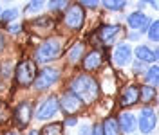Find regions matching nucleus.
<instances>
[{
	"label": "nucleus",
	"instance_id": "obj_19",
	"mask_svg": "<svg viewBox=\"0 0 159 135\" xmlns=\"http://www.w3.org/2000/svg\"><path fill=\"white\" fill-rule=\"evenodd\" d=\"M152 99H156V88L150 87V85H143V87L139 88V101L148 103Z\"/></svg>",
	"mask_w": 159,
	"mask_h": 135
},
{
	"label": "nucleus",
	"instance_id": "obj_16",
	"mask_svg": "<svg viewBox=\"0 0 159 135\" xmlns=\"http://www.w3.org/2000/svg\"><path fill=\"white\" fill-rule=\"evenodd\" d=\"M101 133L103 135H121V130H119L118 119L116 117H107L101 124Z\"/></svg>",
	"mask_w": 159,
	"mask_h": 135
},
{
	"label": "nucleus",
	"instance_id": "obj_27",
	"mask_svg": "<svg viewBox=\"0 0 159 135\" xmlns=\"http://www.w3.org/2000/svg\"><path fill=\"white\" fill-rule=\"evenodd\" d=\"M16 15H18V11L16 9H7L2 13V22H9V20L16 18Z\"/></svg>",
	"mask_w": 159,
	"mask_h": 135
},
{
	"label": "nucleus",
	"instance_id": "obj_14",
	"mask_svg": "<svg viewBox=\"0 0 159 135\" xmlns=\"http://www.w3.org/2000/svg\"><path fill=\"white\" fill-rule=\"evenodd\" d=\"M118 124H119V130H121V132H125V133H132V132L136 130V126H138V121H136L134 114L123 112V114L119 115Z\"/></svg>",
	"mask_w": 159,
	"mask_h": 135
},
{
	"label": "nucleus",
	"instance_id": "obj_33",
	"mask_svg": "<svg viewBox=\"0 0 159 135\" xmlns=\"http://www.w3.org/2000/svg\"><path fill=\"white\" fill-rule=\"evenodd\" d=\"M67 126H74L76 124V117H70V119H67V123H65Z\"/></svg>",
	"mask_w": 159,
	"mask_h": 135
},
{
	"label": "nucleus",
	"instance_id": "obj_21",
	"mask_svg": "<svg viewBox=\"0 0 159 135\" xmlns=\"http://www.w3.org/2000/svg\"><path fill=\"white\" fill-rule=\"evenodd\" d=\"M147 83L154 88L157 87V83H159V68L157 67L148 68V72H147Z\"/></svg>",
	"mask_w": 159,
	"mask_h": 135
},
{
	"label": "nucleus",
	"instance_id": "obj_10",
	"mask_svg": "<svg viewBox=\"0 0 159 135\" xmlns=\"http://www.w3.org/2000/svg\"><path fill=\"white\" fill-rule=\"evenodd\" d=\"M139 101V88L136 85H127L121 90L119 96V105L121 106H132Z\"/></svg>",
	"mask_w": 159,
	"mask_h": 135
},
{
	"label": "nucleus",
	"instance_id": "obj_31",
	"mask_svg": "<svg viewBox=\"0 0 159 135\" xmlns=\"http://www.w3.org/2000/svg\"><path fill=\"white\" fill-rule=\"evenodd\" d=\"M90 135H103L101 133V124H96L94 128H92V133Z\"/></svg>",
	"mask_w": 159,
	"mask_h": 135
},
{
	"label": "nucleus",
	"instance_id": "obj_36",
	"mask_svg": "<svg viewBox=\"0 0 159 135\" xmlns=\"http://www.w3.org/2000/svg\"><path fill=\"white\" fill-rule=\"evenodd\" d=\"M4 135H20L18 132H7V133H4Z\"/></svg>",
	"mask_w": 159,
	"mask_h": 135
},
{
	"label": "nucleus",
	"instance_id": "obj_26",
	"mask_svg": "<svg viewBox=\"0 0 159 135\" xmlns=\"http://www.w3.org/2000/svg\"><path fill=\"white\" fill-rule=\"evenodd\" d=\"M43 6H45L43 2H29V4L25 6V13H34V11H40Z\"/></svg>",
	"mask_w": 159,
	"mask_h": 135
},
{
	"label": "nucleus",
	"instance_id": "obj_28",
	"mask_svg": "<svg viewBox=\"0 0 159 135\" xmlns=\"http://www.w3.org/2000/svg\"><path fill=\"white\" fill-rule=\"evenodd\" d=\"M11 68V63H4V65H2V67H0V74H4V76H9V70Z\"/></svg>",
	"mask_w": 159,
	"mask_h": 135
},
{
	"label": "nucleus",
	"instance_id": "obj_1",
	"mask_svg": "<svg viewBox=\"0 0 159 135\" xmlns=\"http://www.w3.org/2000/svg\"><path fill=\"white\" fill-rule=\"evenodd\" d=\"M70 92L78 97L81 103H94L99 96L98 81L89 74H81L70 81Z\"/></svg>",
	"mask_w": 159,
	"mask_h": 135
},
{
	"label": "nucleus",
	"instance_id": "obj_22",
	"mask_svg": "<svg viewBox=\"0 0 159 135\" xmlns=\"http://www.w3.org/2000/svg\"><path fill=\"white\" fill-rule=\"evenodd\" d=\"M9 117H11V110H9V106H7V103H2L0 101V124L7 123Z\"/></svg>",
	"mask_w": 159,
	"mask_h": 135
},
{
	"label": "nucleus",
	"instance_id": "obj_25",
	"mask_svg": "<svg viewBox=\"0 0 159 135\" xmlns=\"http://www.w3.org/2000/svg\"><path fill=\"white\" fill-rule=\"evenodd\" d=\"M125 6H127V2H109V0L103 2V7L112 9V11H119V9H123Z\"/></svg>",
	"mask_w": 159,
	"mask_h": 135
},
{
	"label": "nucleus",
	"instance_id": "obj_17",
	"mask_svg": "<svg viewBox=\"0 0 159 135\" xmlns=\"http://www.w3.org/2000/svg\"><path fill=\"white\" fill-rule=\"evenodd\" d=\"M134 54L138 56V59L141 61H157V50H150L148 47H145V45H139L136 50H134Z\"/></svg>",
	"mask_w": 159,
	"mask_h": 135
},
{
	"label": "nucleus",
	"instance_id": "obj_32",
	"mask_svg": "<svg viewBox=\"0 0 159 135\" xmlns=\"http://www.w3.org/2000/svg\"><path fill=\"white\" fill-rule=\"evenodd\" d=\"M4 47H6V40H4V36H2V33H0V52L4 50Z\"/></svg>",
	"mask_w": 159,
	"mask_h": 135
},
{
	"label": "nucleus",
	"instance_id": "obj_8",
	"mask_svg": "<svg viewBox=\"0 0 159 135\" xmlns=\"http://www.w3.org/2000/svg\"><path fill=\"white\" fill-rule=\"evenodd\" d=\"M58 103H60V108H61L63 112H67V114H74V112H78L80 108H81V105H83V103H81V101H80L70 90H67L63 96L60 97Z\"/></svg>",
	"mask_w": 159,
	"mask_h": 135
},
{
	"label": "nucleus",
	"instance_id": "obj_7",
	"mask_svg": "<svg viewBox=\"0 0 159 135\" xmlns=\"http://www.w3.org/2000/svg\"><path fill=\"white\" fill-rule=\"evenodd\" d=\"M13 115H15V121H16L18 128H27L31 123V119H33V105L27 103V101L20 103L16 106V110L13 112Z\"/></svg>",
	"mask_w": 159,
	"mask_h": 135
},
{
	"label": "nucleus",
	"instance_id": "obj_30",
	"mask_svg": "<svg viewBox=\"0 0 159 135\" xmlns=\"http://www.w3.org/2000/svg\"><path fill=\"white\" fill-rule=\"evenodd\" d=\"M80 6H81V7L85 6V7H90V9H94V7H98V6H99V2H81Z\"/></svg>",
	"mask_w": 159,
	"mask_h": 135
},
{
	"label": "nucleus",
	"instance_id": "obj_5",
	"mask_svg": "<svg viewBox=\"0 0 159 135\" xmlns=\"http://www.w3.org/2000/svg\"><path fill=\"white\" fill-rule=\"evenodd\" d=\"M60 79V72L56 70V68L52 67H45L40 74H36V79H34V88L36 90H45V88L52 87L56 81Z\"/></svg>",
	"mask_w": 159,
	"mask_h": 135
},
{
	"label": "nucleus",
	"instance_id": "obj_9",
	"mask_svg": "<svg viewBox=\"0 0 159 135\" xmlns=\"http://www.w3.org/2000/svg\"><path fill=\"white\" fill-rule=\"evenodd\" d=\"M156 112L152 108H145L141 110V115H139V130L143 133H150L154 128H156Z\"/></svg>",
	"mask_w": 159,
	"mask_h": 135
},
{
	"label": "nucleus",
	"instance_id": "obj_18",
	"mask_svg": "<svg viewBox=\"0 0 159 135\" xmlns=\"http://www.w3.org/2000/svg\"><path fill=\"white\" fill-rule=\"evenodd\" d=\"M83 52H85V45H83V43H76V45L70 47L69 54H67V59H69L70 63H78L80 59L85 56Z\"/></svg>",
	"mask_w": 159,
	"mask_h": 135
},
{
	"label": "nucleus",
	"instance_id": "obj_34",
	"mask_svg": "<svg viewBox=\"0 0 159 135\" xmlns=\"http://www.w3.org/2000/svg\"><path fill=\"white\" fill-rule=\"evenodd\" d=\"M81 135H90L89 126H81Z\"/></svg>",
	"mask_w": 159,
	"mask_h": 135
},
{
	"label": "nucleus",
	"instance_id": "obj_23",
	"mask_svg": "<svg viewBox=\"0 0 159 135\" xmlns=\"http://www.w3.org/2000/svg\"><path fill=\"white\" fill-rule=\"evenodd\" d=\"M69 7V2H65V0H54V2H49V9L52 13H56V11H61V9H67Z\"/></svg>",
	"mask_w": 159,
	"mask_h": 135
},
{
	"label": "nucleus",
	"instance_id": "obj_4",
	"mask_svg": "<svg viewBox=\"0 0 159 135\" xmlns=\"http://www.w3.org/2000/svg\"><path fill=\"white\" fill-rule=\"evenodd\" d=\"M65 25L72 31H78L83 27L85 22V11L80 4H69V7L65 9V16H63Z\"/></svg>",
	"mask_w": 159,
	"mask_h": 135
},
{
	"label": "nucleus",
	"instance_id": "obj_24",
	"mask_svg": "<svg viewBox=\"0 0 159 135\" xmlns=\"http://www.w3.org/2000/svg\"><path fill=\"white\" fill-rule=\"evenodd\" d=\"M148 38L152 40V41H157V38H159V22H154L148 27Z\"/></svg>",
	"mask_w": 159,
	"mask_h": 135
},
{
	"label": "nucleus",
	"instance_id": "obj_35",
	"mask_svg": "<svg viewBox=\"0 0 159 135\" xmlns=\"http://www.w3.org/2000/svg\"><path fill=\"white\" fill-rule=\"evenodd\" d=\"M27 135H40V132H36V130H31V132H29Z\"/></svg>",
	"mask_w": 159,
	"mask_h": 135
},
{
	"label": "nucleus",
	"instance_id": "obj_15",
	"mask_svg": "<svg viewBox=\"0 0 159 135\" xmlns=\"http://www.w3.org/2000/svg\"><path fill=\"white\" fill-rule=\"evenodd\" d=\"M127 22H129V25L132 29H145L148 25V16L145 13H141V11H136V13H132L129 16Z\"/></svg>",
	"mask_w": 159,
	"mask_h": 135
},
{
	"label": "nucleus",
	"instance_id": "obj_6",
	"mask_svg": "<svg viewBox=\"0 0 159 135\" xmlns=\"http://www.w3.org/2000/svg\"><path fill=\"white\" fill-rule=\"evenodd\" d=\"M58 108H60L58 97L49 96L42 105H40L38 110H36V119H38V121H45V119H49V117L54 115V114L58 112Z\"/></svg>",
	"mask_w": 159,
	"mask_h": 135
},
{
	"label": "nucleus",
	"instance_id": "obj_20",
	"mask_svg": "<svg viewBox=\"0 0 159 135\" xmlns=\"http://www.w3.org/2000/svg\"><path fill=\"white\" fill-rule=\"evenodd\" d=\"M40 135H63V124H61V123L47 124L45 128H42Z\"/></svg>",
	"mask_w": 159,
	"mask_h": 135
},
{
	"label": "nucleus",
	"instance_id": "obj_29",
	"mask_svg": "<svg viewBox=\"0 0 159 135\" xmlns=\"http://www.w3.org/2000/svg\"><path fill=\"white\" fill-rule=\"evenodd\" d=\"M7 31H9V33H20V31H22V25H20V24H11L9 27H7Z\"/></svg>",
	"mask_w": 159,
	"mask_h": 135
},
{
	"label": "nucleus",
	"instance_id": "obj_11",
	"mask_svg": "<svg viewBox=\"0 0 159 135\" xmlns=\"http://www.w3.org/2000/svg\"><path fill=\"white\" fill-rule=\"evenodd\" d=\"M121 33H123V31H121L119 25H103V27H99L98 36H99V41H101V43L110 45Z\"/></svg>",
	"mask_w": 159,
	"mask_h": 135
},
{
	"label": "nucleus",
	"instance_id": "obj_13",
	"mask_svg": "<svg viewBox=\"0 0 159 135\" xmlns=\"http://www.w3.org/2000/svg\"><path fill=\"white\" fill-rule=\"evenodd\" d=\"M132 58V49L127 45V43H121L116 47L114 50V63L118 65V67H123V65H127Z\"/></svg>",
	"mask_w": 159,
	"mask_h": 135
},
{
	"label": "nucleus",
	"instance_id": "obj_2",
	"mask_svg": "<svg viewBox=\"0 0 159 135\" xmlns=\"http://www.w3.org/2000/svg\"><path fill=\"white\" fill-rule=\"evenodd\" d=\"M61 52H63V38H49L36 47L34 59L38 63H49L52 59H56L58 56H61Z\"/></svg>",
	"mask_w": 159,
	"mask_h": 135
},
{
	"label": "nucleus",
	"instance_id": "obj_12",
	"mask_svg": "<svg viewBox=\"0 0 159 135\" xmlns=\"http://www.w3.org/2000/svg\"><path fill=\"white\" fill-rule=\"evenodd\" d=\"M101 63H103V54L99 50H96V49L83 56V70H89V72L98 70L101 67Z\"/></svg>",
	"mask_w": 159,
	"mask_h": 135
},
{
	"label": "nucleus",
	"instance_id": "obj_3",
	"mask_svg": "<svg viewBox=\"0 0 159 135\" xmlns=\"http://www.w3.org/2000/svg\"><path fill=\"white\" fill-rule=\"evenodd\" d=\"M36 63L31 59H24L20 61L16 68H15V79L20 87H31L36 79Z\"/></svg>",
	"mask_w": 159,
	"mask_h": 135
}]
</instances>
